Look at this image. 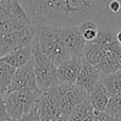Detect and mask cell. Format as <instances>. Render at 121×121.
Returning <instances> with one entry per match:
<instances>
[{"instance_id": "obj_12", "label": "cell", "mask_w": 121, "mask_h": 121, "mask_svg": "<svg viewBox=\"0 0 121 121\" xmlns=\"http://www.w3.org/2000/svg\"><path fill=\"white\" fill-rule=\"evenodd\" d=\"M0 59L3 60L14 68H19V67L25 66L26 64L32 60V47L31 44L26 45L23 47L17 48L13 51H10L6 54L0 56Z\"/></svg>"}, {"instance_id": "obj_25", "label": "cell", "mask_w": 121, "mask_h": 121, "mask_svg": "<svg viewBox=\"0 0 121 121\" xmlns=\"http://www.w3.org/2000/svg\"><path fill=\"white\" fill-rule=\"evenodd\" d=\"M49 121H68V117H67L65 114H60L59 116L52 118V119L49 120Z\"/></svg>"}, {"instance_id": "obj_9", "label": "cell", "mask_w": 121, "mask_h": 121, "mask_svg": "<svg viewBox=\"0 0 121 121\" xmlns=\"http://www.w3.org/2000/svg\"><path fill=\"white\" fill-rule=\"evenodd\" d=\"M83 63L84 60L82 56L69 57L60 62L56 68L57 85L75 83L83 66Z\"/></svg>"}, {"instance_id": "obj_10", "label": "cell", "mask_w": 121, "mask_h": 121, "mask_svg": "<svg viewBox=\"0 0 121 121\" xmlns=\"http://www.w3.org/2000/svg\"><path fill=\"white\" fill-rule=\"evenodd\" d=\"M103 77L98 67L84 60L83 66H82V69L80 71V74L75 83L79 86L83 87L85 90H87L88 92Z\"/></svg>"}, {"instance_id": "obj_2", "label": "cell", "mask_w": 121, "mask_h": 121, "mask_svg": "<svg viewBox=\"0 0 121 121\" xmlns=\"http://www.w3.org/2000/svg\"><path fill=\"white\" fill-rule=\"evenodd\" d=\"M33 39L39 50L56 65H59L64 60L69 59L60 38V27L36 26V32Z\"/></svg>"}, {"instance_id": "obj_27", "label": "cell", "mask_w": 121, "mask_h": 121, "mask_svg": "<svg viewBox=\"0 0 121 121\" xmlns=\"http://www.w3.org/2000/svg\"><path fill=\"white\" fill-rule=\"evenodd\" d=\"M2 1H3V0H0V4H1V2H2Z\"/></svg>"}, {"instance_id": "obj_22", "label": "cell", "mask_w": 121, "mask_h": 121, "mask_svg": "<svg viewBox=\"0 0 121 121\" xmlns=\"http://www.w3.org/2000/svg\"><path fill=\"white\" fill-rule=\"evenodd\" d=\"M8 111H6V105H5V98L4 95L0 92V121H5L9 119Z\"/></svg>"}, {"instance_id": "obj_8", "label": "cell", "mask_w": 121, "mask_h": 121, "mask_svg": "<svg viewBox=\"0 0 121 121\" xmlns=\"http://www.w3.org/2000/svg\"><path fill=\"white\" fill-rule=\"evenodd\" d=\"M36 81H35V75H34V69H33V63L32 60H30L28 64L25 66L16 68L14 75H13L12 80L10 81L8 87L5 89V95L13 91H17V90H22V89H28L36 86Z\"/></svg>"}, {"instance_id": "obj_16", "label": "cell", "mask_w": 121, "mask_h": 121, "mask_svg": "<svg viewBox=\"0 0 121 121\" xmlns=\"http://www.w3.org/2000/svg\"><path fill=\"white\" fill-rule=\"evenodd\" d=\"M117 31L108 27H100L99 28L98 37L95 42H97L105 51H109L115 43H117L116 38Z\"/></svg>"}, {"instance_id": "obj_3", "label": "cell", "mask_w": 121, "mask_h": 121, "mask_svg": "<svg viewBox=\"0 0 121 121\" xmlns=\"http://www.w3.org/2000/svg\"><path fill=\"white\" fill-rule=\"evenodd\" d=\"M43 94L44 91L40 90L37 85L28 89L8 94L4 98L9 117L12 119H19L29 114L40 102Z\"/></svg>"}, {"instance_id": "obj_19", "label": "cell", "mask_w": 121, "mask_h": 121, "mask_svg": "<svg viewBox=\"0 0 121 121\" xmlns=\"http://www.w3.org/2000/svg\"><path fill=\"white\" fill-rule=\"evenodd\" d=\"M80 30L83 38L85 39L86 43L95 42L98 37L99 34V25L95 20H86L84 22L80 23Z\"/></svg>"}, {"instance_id": "obj_1", "label": "cell", "mask_w": 121, "mask_h": 121, "mask_svg": "<svg viewBox=\"0 0 121 121\" xmlns=\"http://www.w3.org/2000/svg\"><path fill=\"white\" fill-rule=\"evenodd\" d=\"M35 26H70L68 0H18Z\"/></svg>"}, {"instance_id": "obj_20", "label": "cell", "mask_w": 121, "mask_h": 121, "mask_svg": "<svg viewBox=\"0 0 121 121\" xmlns=\"http://www.w3.org/2000/svg\"><path fill=\"white\" fill-rule=\"evenodd\" d=\"M105 112L118 121H121V96L109 97Z\"/></svg>"}, {"instance_id": "obj_23", "label": "cell", "mask_w": 121, "mask_h": 121, "mask_svg": "<svg viewBox=\"0 0 121 121\" xmlns=\"http://www.w3.org/2000/svg\"><path fill=\"white\" fill-rule=\"evenodd\" d=\"M107 9L109 12L114 14H118L121 12V0H108Z\"/></svg>"}, {"instance_id": "obj_18", "label": "cell", "mask_w": 121, "mask_h": 121, "mask_svg": "<svg viewBox=\"0 0 121 121\" xmlns=\"http://www.w3.org/2000/svg\"><path fill=\"white\" fill-rule=\"evenodd\" d=\"M16 68L0 59V92L5 95V89L14 75Z\"/></svg>"}, {"instance_id": "obj_17", "label": "cell", "mask_w": 121, "mask_h": 121, "mask_svg": "<svg viewBox=\"0 0 121 121\" xmlns=\"http://www.w3.org/2000/svg\"><path fill=\"white\" fill-rule=\"evenodd\" d=\"M102 81L108 91L109 97L121 96V69L112 74L103 77Z\"/></svg>"}, {"instance_id": "obj_26", "label": "cell", "mask_w": 121, "mask_h": 121, "mask_svg": "<svg viewBox=\"0 0 121 121\" xmlns=\"http://www.w3.org/2000/svg\"><path fill=\"white\" fill-rule=\"evenodd\" d=\"M116 38H117L118 43L121 45V30H119V31H117V34H116Z\"/></svg>"}, {"instance_id": "obj_24", "label": "cell", "mask_w": 121, "mask_h": 121, "mask_svg": "<svg viewBox=\"0 0 121 121\" xmlns=\"http://www.w3.org/2000/svg\"><path fill=\"white\" fill-rule=\"evenodd\" d=\"M109 51L115 55V57L119 60V63L121 64V45L118 43V40H117V43H115V44L113 45V47L111 48Z\"/></svg>"}, {"instance_id": "obj_15", "label": "cell", "mask_w": 121, "mask_h": 121, "mask_svg": "<svg viewBox=\"0 0 121 121\" xmlns=\"http://www.w3.org/2000/svg\"><path fill=\"white\" fill-rule=\"evenodd\" d=\"M97 67L100 70L102 77H105L121 69V64L111 51H106L102 60L97 65Z\"/></svg>"}, {"instance_id": "obj_13", "label": "cell", "mask_w": 121, "mask_h": 121, "mask_svg": "<svg viewBox=\"0 0 121 121\" xmlns=\"http://www.w3.org/2000/svg\"><path fill=\"white\" fill-rule=\"evenodd\" d=\"M105 52L106 51L97 42H89L86 43V46L83 50V53H82V57L85 62L97 66L102 60Z\"/></svg>"}, {"instance_id": "obj_6", "label": "cell", "mask_w": 121, "mask_h": 121, "mask_svg": "<svg viewBox=\"0 0 121 121\" xmlns=\"http://www.w3.org/2000/svg\"><path fill=\"white\" fill-rule=\"evenodd\" d=\"M63 114L69 117L72 111L87 99L88 92L77 83L60 84L54 86Z\"/></svg>"}, {"instance_id": "obj_5", "label": "cell", "mask_w": 121, "mask_h": 121, "mask_svg": "<svg viewBox=\"0 0 121 121\" xmlns=\"http://www.w3.org/2000/svg\"><path fill=\"white\" fill-rule=\"evenodd\" d=\"M108 0H68L70 26L86 20L97 21L108 11Z\"/></svg>"}, {"instance_id": "obj_14", "label": "cell", "mask_w": 121, "mask_h": 121, "mask_svg": "<svg viewBox=\"0 0 121 121\" xmlns=\"http://www.w3.org/2000/svg\"><path fill=\"white\" fill-rule=\"evenodd\" d=\"M95 109L87 98L73 109L68 117V121H92Z\"/></svg>"}, {"instance_id": "obj_11", "label": "cell", "mask_w": 121, "mask_h": 121, "mask_svg": "<svg viewBox=\"0 0 121 121\" xmlns=\"http://www.w3.org/2000/svg\"><path fill=\"white\" fill-rule=\"evenodd\" d=\"M87 98L95 111H99V112L105 111L109 100V95L104 83H103L102 79L88 91Z\"/></svg>"}, {"instance_id": "obj_7", "label": "cell", "mask_w": 121, "mask_h": 121, "mask_svg": "<svg viewBox=\"0 0 121 121\" xmlns=\"http://www.w3.org/2000/svg\"><path fill=\"white\" fill-rule=\"evenodd\" d=\"M60 34L63 45L65 47L67 56H82L86 42L83 38L79 25L60 27Z\"/></svg>"}, {"instance_id": "obj_21", "label": "cell", "mask_w": 121, "mask_h": 121, "mask_svg": "<svg viewBox=\"0 0 121 121\" xmlns=\"http://www.w3.org/2000/svg\"><path fill=\"white\" fill-rule=\"evenodd\" d=\"M92 121H118V120L115 119L114 117H112V116H109L105 111L104 112L95 111Z\"/></svg>"}, {"instance_id": "obj_4", "label": "cell", "mask_w": 121, "mask_h": 121, "mask_svg": "<svg viewBox=\"0 0 121 121\" xmlns=\"http://www.w3.org/2000/svg\"><path fill=\"white\" fill-rule=\"evenodd\" d=\"M30 44L32 47V63L36 84L40 90L46 91L57 85V65L39 50L34 39Z\"/></svg>"}]
</instances>
